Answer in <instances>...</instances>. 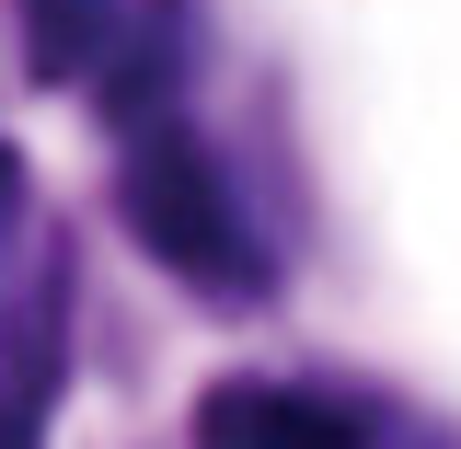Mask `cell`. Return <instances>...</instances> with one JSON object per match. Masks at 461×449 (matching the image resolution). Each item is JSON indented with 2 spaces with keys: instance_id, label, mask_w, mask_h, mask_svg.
<instances>
[{
  "instance_id": "3957f363",
  "label": "cell",
  "mask_w": 461,
  "mask_h": 449,
  "mask_svg": "<svg viewBox=\"0 0 461 449\" xmlns=\"http://www.w3.org/2000/svg\"><path fill=\"white\" fill-rule=\"evenodd\" d=\"M47 403H58V369L0 357V449H35V438H47Z\"/></svg>"
},
{
  "instance_id": "6da1fadb",
  "label": "cell",
  "mask_w": 461,
  "mask_h": 449,
  "mask_svg": "<svg viewBox=\"0 0 461 449\" xmlns=\"http://www.w3.org/2000/svg\"><path fill=\"white\" fill-rule=\"evenodd\" d=\"M115 220L139 230V254L162 277H185L196 300H220V311H254L277 288V265H266V242H254V220H242V196H230V173H220V150L196 127H173V115L127 139Z\"/></svg>"
},
{
  "instance_id": "7a4b0ae2",
  "label": "cell",
  "mask_w": 461,
  "mask_h": 449,
  "mask_svg": "<svg viewBox=\"0 0 461 449\" xmlns=\"http://www.w3.org/2000/svg\"><path fill=\"white\" fill-rule=\"evenodd\" d=\"M196 449H369L323 392H288V381H220L196 403Z\"/></svg>"
}]
</instances>
